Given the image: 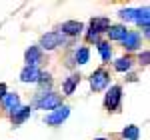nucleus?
I'll return each mask as SVG.
<instances>
[{"instance_id":"f257e3e1","label":"nucleus","mask_w":150,"mask_h":140,"mask_svg":"<svg viewBox=\"0 0 150 140\" xmlns=\"http://www.w3.org/2000/svg\"><path fill=\"white\" fill-rule=\"evenodd\" d=\"M34 106L38 110H56L62 106V96L56 92H40L34 98Z\"/></svg>"},{"instance_id":"f03ea898","label":"nucleus","mask_w":150,"mask_h":140,"mask_svg":"<svg viewBox=\"0 0 150 140\" xmlns=\"http://www.w3.org/2000/svg\"><path fill=\"white\" fill-rule=\"evenodd\" d=\"M110 28V18H106V16H96L90 20L88 24V32H86V38H88V42H100L98 40V36L104 34L106 30Z\"/></svg>"},{"instance_id":"7ed1b4c3","label":"nucleus","mask_w":150,"mask_h":140,"mask_svg":"<svg viewBox=\"0 0 150 140\" xmlns=\"http://www.w3.org/2000/svg\"><path fill=\"white\" fill-rule=\"evenodd\" d=\"M66 42V38L60 34L58 30H54V32H46V34L40 36V44H38V48L40 50H56L58 46H62Z\"/></svg>"},{"instance_id":"20e7f679","label":"nucleus","mask_w":150,"mask_h":140,"mask_svg":"<svg viewBox=\"0 0 150 140\" xmlns=\"http://www.w3.org/2000/svg\"><path fill=\"white\" fill-rule=\"evenodd\" d=\"M120 100H122V86L114 84V86L108 88V92L104 96V108L110 110V112H116L120 108Z\"/></svg>"},{"instance_id":"39448f33","label":"nucleus","mask_w":150,"mask_h":140,"mask_svg":"<svg viewBox=\"0 0 150 140\" xmlns=\"http://www.w3.org/2000/svg\"><path fill=\"white\" fill-rule=\"evenodd\" d=\"M108 84H110V74H108L106 68H96L92 74H90V88H92L94 92L104 90Z\"/></svg>"},{"instance_id":"423d86ee","label":"nucleus","mask_w":150,"mask_h":140,"mask_svg":"<svg viewBox=\"0 0 150 140\" xmlns=\"http://www.w3.org/2000/svg\"><path fill=\"white\" fill-rule=\"evenodd\" d=\"M68 116H70V108L66 104H62L60 108L52 110V112H48L46 118H44V122H46L48 126H58V124H62Z\"/></svg>"},{"instance_id":"0eeeda50","label":"nucleus","mask_w":150,"mask_h":140,"mask_svg":"<svg viewBox=\"0 0 150 140\" xmlns=\"http://www.w3.org/2000/svg\"><path fill=\"white\" fill-rule=\"evenodd\" d=\"M82 30H84V24L82 22H78V20H66V22H62L60 24V34L64 36H70V38H74V36H78V34H82Z\"/></svg>"},{"instance_id":"6e6552de","label":"nucleus","mask_w":150,"mask_h":140,"mask_svg":"<svg viewBox=\"0 0 150 140\" xmlns=\"http://www.w3.org/2000/svg\"><path fill=\"white\" fill-rule=\"evenodd\" d=\"M0 102H2V108H4L8 114H14V112L20 108V96H18V94H10V92H8Z\"/></svg>"},{"instance_id":"1a4fd4ad","label":"nucleus","mask_w":150,"mask_h":140,"mask_svg":"<svg viewBox=\"0 0 150 140\" xmlns=\"http://www.w3.org/2000/svg\"><path fill=\"white\" fill-rule=\"evenodd\" d=\"M24 62H26V66H38L42 62V50L38 46H30L24 52Z\"/></svg>"},{"instance_id":"9d476101","label":"nucleus","mask_w":150,"mask_h":140,"mask_svg":"<svg viewBox=\"0 0 150 140\" xmlns=\"http://www.w3.org/2000/svg\"><path fill=\"white\" fill-rule=\"evenodd\" d=\"M40 74H42V70L38 66H24L20 70V80L22 82H38Z\"/></svg>"},{"instance_id":"9b49d317","label":"nucleus","mask_w":150,"mask_h":140,"mask_svg":"<svg viewBox=\"0 0 150 140\" xmlns=\"http://www.w3.org/2000/svg\"><path fill=\"white\" fill-rule=\"evenodd\" d=\"M128 32H130V30H126V26H122V24H110V28L106 30L108 38H110V40H118V42H122V40L126 38Z\"/></svg>"},{"instance_id":"f8f14e48","label":"nucleus","mask_w":150,"mask_h":140,"mask_svg":"<svg viewBox=\"0 0 150 140\" xmlns=\"http://www.w3.org/2000/svg\"><path fill=\"white\" fill-rule=\"evenodd\" d=\"M30 114H32V106H20L14 114H10V120H12L14 126H18V124L26 122V120L30 118Z\"/></svg>"},{"instance_id":"ddd939ff","label":"nucleus","mask_w":150,"mask_h":140,"mask_svg":"<svg viewBox=\"0 0 150 140\" xmlns=\"http://www.w3.org/2000/svg\"><path fill=\"white\" fill-rule=\"evenodd\" d=\"M122 48L128 50V52L138 50V48H140V34H138V32H128L126 38L122 40Z\"/></svg>"},{"instance_id":"4468645a","label":"nucleus","mask_w":150,"mask_h":140,"mask_svg":"<svg viewBox=\"0 0 150 140\" xmlns=\"http://www.w3.org/2000/svg\"><path fill=\"white\" fill-rule=\"evenodd\" d=\"M78 84H80V74H70L68 78L64 80V84H62V92H64V96L74 94V90H76Z\"/></svg>"},{"instance_id":"2eb2a0df","label":"nucleus","mask_w":150,"mask_h":140,"mask_svg":"<svg viewBox=\"0 0 150 140\" xmlns=\"http://www.w3.org/2000/svg\"><path fill=\"white\" fill-rule=\"evenodd\" d=\"M88 58H90V50H88V46H80L76 48V52H74V62L72 64H86L88 62Z\"/></svg>"},{"instance_id":"dca6fc26","label":"nucleus","mask_w":150,"mask_h":140,"mask_svg":"<svg viewBox=\"0 0 150 140\" xmlns=\"http://www.w3.org/2000/svg\"><path fill=\"white\" fill-rule=\"evenodd\" d=\"M120 136L124 140H138L140 138V128L136 126V124H128L126 128L120 132Z\"/></svg>"},{"instance_id":"f3484780","label":"nucleus","mask_w":150,"mask_h":140,"mask_svg":"<svg viewBox=\"0 0 150 140\" xmlns=\"http://www.w3.org/2000/svg\"><path fill=\"white\" fill-rule=\"evenodd\" d=\"M132 64H134V60L130 58V56H122V58H118L114 62V70L116 72H128V70L132 68Z\"/></svg>"},{"instance_id":"a211bd4d","label":"nucleus","mask_w":150,"mask_h":140,"mask_svg":"<svg viewBox=\"0 0 150 140\" xmlns=\"http://www.w3.org/2000/svg\"><path fill=\"white\" fill-rule=\"evenodd\" d=\"M118 16H120L124 22H136L138 10H136V8H122V10H118Z\"/></svg>"},{"instance_id":"6ab92c4d","label":"nucleus","mask_w":150,"mask_h":140,"mask_svg":"<svg viewBox=\"0 0 150 140\" xmlns=\"http://www.w3.org/2000/svg\"><path fill=\"white\" fill-rule=\"evenodd\" d=\"M98 50H100V56H102V62H110L112 58V48L108 42H98Z\"/></svg>"},{"instance_id":"aec40b11","label":"nucleus","mask_w":150,"mask_h":140,"mask_svg":"<svg viewBox=\"0 0 150 140\" xmlns=\"http://www.w3.org/2000/svg\"><path fill=\"white\" fill-rule=\"evenodd\" d=\"M38 86H40V88H50V86H52V76H50L48 72H42L40 78H38Z\"/></svg>"},{"instance_id":"412c9836","label":"nucleus","mask_w":150,"mask_h":140,"mask_svg":"<svg viewBox=\"0 0 150 140\" xmlns=\"http://www.w3.org/2000/svg\"><path fill=\"white\" fill-rule=\"evenodd\" d=\"M148 60H150V52H148V50H144V52H140V56H138V62L142 64V66H148Z\"/></svg>"},{"instance_id":"4be33fe9","label":"nucleus","mask_w":150,"mask_h":140,"mask_svg":"<svg viewBox=\"0 0 150 140\" xmlns=\"http://www.w3.org/2000/svg\"><path fill=\"white\" fill-rule=\"evenodd\" d=\"M6 94H8V88H6V84H4V82H0V100H2Z\"/></svg>"},{"instance_id":"5701e85b","label":"nucleus","mask_w":150,"mask_h":140,"mask_svg":"<svg viewBox=\"0 0 150 140\" xmlns=\"http://www.w3.org/2000/svg\"><path fill=\"white\" fill-rule=\"evenodd\" d=\"M94 140H106V138H94Z\"/></svg>"}]
</instances>
